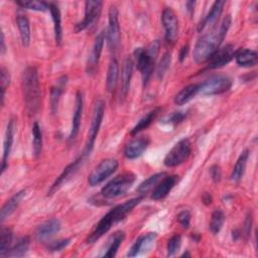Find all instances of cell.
Returning <instances> with one entry per match:
<instances>
[{
	"mask_svg": "<svg viewBox=\"0 0 258 258\" xmlns=\"http://www.w3.org/2000/svg\"><path fill=\"white\" fill-rule=\"evenodd\" d=\"M231 15H227L222 20L219 27L204 34L194 47L192 57L197 63H204L221 47V44L231 26Z\"/></svg>",
	"mask_w": 258,
	"mask_h": 258,
	"instance_id": "6da1fadb",
	"label": "cell"
},
{
	"mask_svg": "<svg viewBox=\"0 0 258 258\" xmlns=\"http://www.w3.org/2000/svg\"><path fill=\"white\" fill-rule=\"evenodd\" d=\"M142 196L130 199L123 204H120L116 207H114L112 210H110L96 225L92 233L88 236L87 238V243L88 244H93L96 241H98L104 234H106L111 227L122 221L142 200Z\"/></svg>",
	"mask_w": 258,
	"mask_h": 258,
	"instance_id": "7a4b0ae2",
	"label": "cell"
},
{
	"mask_svg": "<svg viewBox=\"0 0 258 258\" xmlns=\"http://www.w3.org/2000/svg\"><path fill=\"white\" fill-rule=\"evenodd\" d=\"M22 94L27 114L34 116L40 108V84L35 67L26 68L22 74Z\"/></svg>",
	"mask_w": 258,
	"mask_h": 258,
	"instance_id": "3957f363",
	"label": "cell"
},
{
	"mask_svg": "<svg viewBox=\"0 0 258 258\" xmlns=\"http://www.w3.org/2000/svg\"><path fill=\"white\" fill-rule=\"evenodd\" d=\"M160 48L159 40H153L146 48L137 47L134 51V57L138 71L141 74L142 83L145 87L153 73L155 60Z\"/></svg>",
	"mask_w": 258,
	"mask_h": 258,
	"instance_id": "277c9868",
	"label": "cell"
},
{
	"mask_svg": "<svg viewBox=\"0 0 258 258\" xmlns=\"http://www.w3.org/2000/svg\"><path fill=\"white\" fill-rule=\"evenodd\" d=\"M104 112H105V103L103 100L98 99L94 104L91 124H90V128H89L88 135H87V140H86L85 147L81 154L85 159L91 154V152L94 148L96 137L99 133V130H100V127L102 124V120L104 117Z\"/></svg>",
	"mask_w": 258,
	"mask_h": 258,
	"instance_id": "5b68a950",
	"label": "cell"
},
{
	"mask_svg": "<svg viewBox=\"0 0 258 258\" xmlns=\"http://www.w3.org/2000/svg\"><path fill=\"white\" fill-rule=\"evenodd\" d=\"M135 174L128 171L123 172L116 177H114L111 181H109L106 185H104L101 189V195L106 199H114L120 197L132 186L135 181Z\"/></svg>",
	"mask_w": 258,
	"mask_h": 258,
	"instance_id": "8992f818",
	"label": "cell"
},
{
	"mask_svg": "<svg viewBox=\"0 0 258 258\" xmlns=\"http://www.w3.org/2000/svg\"><path fill=\"white\" fill-rule=\"evenodd\" d=\"M190 153V141L187 138H183L174 144V146L167 152L163 159V163L166 167H175L187 160Z\"/></svg>",
	"mask_w": 258,
	"mask_h": 258,
	"instance_id": "52a82bcc",
	"label": "cell"
},
{
	"mask_svg": "<svg viewBox=\"0 0 258 258\" xmlns=\"http://www.w3.org/2000/svg\"><path fill=\"white\" fill-rule=\"evenodd\" d=\"M232 87V80L227 76H213L199 84V94L204 96L219 95L229 91Z\"/></svg>",
	"mask_w": 258,
	"mask_h": 258,
	"instance_id": "ba28073f",
	"label": "cell"
},
{
	"mask_svg": "<svg viewBox=\"0 0 258 258\" xmlns=\"http://www.w3.org/2000/svg\"><path fill=\"white\" fill-rule=\"evenodd\" d=\"M118 168V161L115 158L103 159L91 172L88 177V182L91 186H95L103 182L106 178L112 175Z\"/></svg>",
	"mask_w": 258,
	"mask_h": 258,
	"instance_id": "9c48e42d",
	"label": "cell"
},
{
	"mask_svg": "<svg viewBox=\"0 0 258 258\" xmlns=\"http://www.w3.org/2000/svg\"><path fill=\"white\" fill-rule=\"evenodd\" d=\"M161 21L164 28V37L168 43H173L178 36V19L170 7H165L161 14Z\"/></svg>",
	"mask_w": 258,
	"mask_h": 258,
	"instance_id": "30bf717a",
	"label": "cell"
},
{
	"mask_svg": "<svg viewBox=\"0 0 258 258\" xmlns=\"http://www.w3.org/2000/svg\"><path fill=\"white\" fill-rule=\"evenodd\" d=\"M103 3L101 1H86L85 2V14L84 18L75 25L76 33H79L87 29L93 24L100 16Z\"/></svg>",
	"mask_w": 258,
	"mask_h": 258,
	"instance_id": "8fae6325",
	"label": "cell"
},
{
	"mask_svg": "<svg viewBox=\"0 0 258 258\" xmlns=\"http://www.w3.org/2000/svg\"><path fill=\"white\" fill-rule=\"evenodd\" d=\"M106 38L109 47L111 49H116L120 42V25L118 19V10L116 6H110L109 8Z\"/></svg>",
	"mask_w": 258,
	"mask_h": 258,
	"instance_id": "7c38bea8",
	"label": "cell"
},
{
	"mask_svg": "<svg viewBox=\"0 0 258 258\" xmlns=\"http://www.w3.org/2000/svg\"><path fill=\"white\" fill-rule=\"evenodd\" d=\"M236 50L234 45L226 44L223 47H220L208 60V69L214 70L219 69L227 63H229L235 56Z\"/></svg>",
	"mask_w": 258,
	"mask_h": 258,
	"instance_id": "4fadbf2b",
	"label": "cell"
},
{
	"mask_svg": "<svg viewBox=\"0 0 258 258\" xmlns=\"http://www.w3.org/2000/svg\"><path fill=\"white\" fill-rule=\"evenodd\" d=\"M106 38V32L103 30L101 31L95 38L92 50L89 54L88 61H87V67H86V72L88 75H93L95 74L100 57H101V52L103 50L104 42Z\"/></svg>",
	"mask_w": 258,
	"mask_h": 258,
	"instance_id": "5bb4252c",
	"label": "cell"
},
{
	"mask_svg": "<svg viewBox=\"0 0 258 258\" xmlns=\"http://www.w3.org/2000/svg\"><path fill=\"white\" fill-rule=\"evenodd\" d=\"M84 160H85V158L82 155H80L75 161H73L72 163L67 165L64 167V169L62 170V172L58 175V177L54 180V182L50 186L47 195L48 196L53 195L56 190H58L62 186V184H64L69 179H71V177H73L74 174L79 170V168L81 167Z\"/></svg>",
	"mask_w": 258,
	"mask_h": 258,
	"instance_id": "9a60e30c",
	"label": "cell"
},
{
	"mask_svg": "<svg viewBox=\"0 0 258 258\" xmlns=\"http://www.w3.org/2000/svg\"><path fill=\"white\" fill-rule=\"evenodd\" d=\"M15 129H16L15 120L10 119L8 124H7V127H6V131H5V135H4V141H3V155H2V162H1V173L2 174L4 173L6 168L8 167V159H9L12 144H13V141H14Z\"/></svg>",
	"mask_w": 258,
	"mask_h": 258,
	"instance_id": "2e32d148",
	"label": "cell"
},
{
	"mask_svg": "<svg viewBox=\"0 0 258 258\" xmlns=\"http://www.w3.org/2000/svg\"><path fill=\"white\" fill-rule=\"evenodd\" d=\"M156 237L157 235L155 232H150L139 236L127 252V257H135L141 253L149 251V249H151L153 246Z\"/></svg>",
	"mask_w": 258,
	"mask_h": 258,
	"instance_id": "e0dca14e",
	"label": "cell"
},
{
	"mask_svg": "<svg viewBox=\"0 0 258 258\" xmlns=\"http://www.w3.org/2000/svg\"><path fill=\"white\" fill-rule=\"evenodd\" d=\"M60 227L61 226H60L59 220L55 218L47 220L37 227L35 232V238L38 242L44 243L47 240H49L53 235L58 233L60 230Z\"/></svg>",
	"mask_w": 258,
	"mask_h": 258,
	"instance_id": "ac0fdd59",
	"label": "cell"
},
{
	"mask_svg": "<svg viewBox=\"0 0 258 258\" xmlns=\"http://www.w3.org/2000/svg\"><path fill=\"white\" fill-rule=\"evenodd\" d=\"M150 140L148 137H138L129 141L124 147V156L127 159H135L143 154L147 149Z\"/></svg>",
	"mask_w": 258,
	"mask_h": 258,
	"instance_id": "d6986e66",
	"label": "cell"
},
{
	"mask_svg": "<svg viewBox=\"0 0 258 258\" xmlns=\"http://www.w3.org/2000/svg\"><path fill=\"white\" fill-rule=\"evenodd\" d=\"M83 110H84V98H83V93L81 91H78L76 94V100H75V109H74V115L72 119V127H71V132L69 135V140L73 141L76 139L80 126H81V120H82V115H83Z\"/></svg>",
	"mask_w": 258,
	"mask_h": 258,
	"instance_id": "ffe728a7",
	"label": "cell"
},
{
	"mask_svg": "<svg viewBox=\"0 0 258 258\" xmlns=\"http://www.w3.org/2000/svg\"><path fill=\"white\" fill-rule=\"evenodd\" d=\"M178 181V176L173 175H165L159 182L153 187L151 191V199L154 201H158L161 199H164L170 190L173 188V186Z\"/></svg>",
	"mask_w": 258,
	"mask_h": 258,
	"instance_id": "44dd1931",
	"label": "cell"
},
{
	"mask_svg": "<svg viewBox=\"0 0 258 258\" xmlns=\"http://www.w3.org/2000/svg\"><path fill=\"white\" fill-rule=\"evenodd\" d=\"M226 4L225 1H216L214 2V4L211 7V10L209 11V13L206 15V17L199 23L198 25V31L202 32L204 29H206L207 27L213 26L219 19L224 5Z\"/></svg>",
	"mask_w": 258,
	"mask_h": 258,
	"instance_id": "7402d4cb",
	"label": "cell"
},
{
	"mask_svg": "<svg viewBox=\"0 0 258 258\" xmlns=\"http://www.w3.org/2000/svg\"><path fill=\"white\" fill-rule=\"evenodd\" d=\"M26 195V189H21L17 192H15L9 200L6 201V203L1 208L0 212V221L3 223L10 215L14 213V211L17 209V207L20 205L21 201Z\"/></svg>",
	"mask_w": 258,
	"mask_h": 258,
	"instance_id": "603a6c76",
	"label": "cell"
},
{
	"mask_svg": "<svg viewBox=\"0 0 258 258\" xmlns=\"http://www.w3.org/2000/svg\"><path fill=\"white\" fill-rule=\"evenodd\" d=\"M133 67L134 62L131 58H126L122 69V76H121V89H120V100L123 101L129 92L130 82L133 74Z\"/></svg>",
	"mask_w": 258,
	"mask_h": 258,
	"instance_id": "cb8c5ba5",
	"label": "cell"
},
{
	"mask_svg": "<svg viewBox=\"0 0 258 258\" xmlns=\"http://www.w3.org/2000/svg\"><path fill=\"white\" fill-rule=\"evenodd\" d=\"M68 83V77L67 76H61L56 84L54 86H52L51 90H50V111L52 114H55L57 112V107H58V103L60 100V96L67 86Z\"/></svg>",
	"mask_w": 258,
	"mask_h": 258,
	"instance_id": "d4e9b609",
	"label": "cell"
},
{
	"mask_svg": "<svg viewBox=\"0 0 258 258\" xmlns=\"http://www.w3.org/2000/svg\"><path fill=\"white\" fill-rule=\"evenodd\" d=\"M49 12L53 22V31H54V39L57 45L61 43L62 40V26H61V16L58 5L55 3H48Z\"/></svg>",
	"mask_w": 258,
	"mask_h": 258,
	"instance_id": "484cf974",
	"label": "cell"
},
{
	"mask_svg": "<svg viewBox=\"0 0 258 258\" xmlns=\"http://www.w3.org/2000/svg\"><path fill=\"white\" fill-rule=\"evenodd\" d=\"M235 59L237 64L244 68H250L254 67L258 62V54L253 49H241L239 51H236Z\"/></svg>",
	"mask_w": 258,
	"mask_h": 258,
	"instance_id": "4316f807",
	"label": "cell"
},
{
	"mask_svg": "<svg viewBox=\"0 0 258 258\" xmlns=\"http://www.w3.org/2000/svg\"><path fill=\"white\" fill-rule=\"evenodd\" d=\"M118 78H119V63L115 57H112L109 62L107 77H106V88L108 92L112 93L115 91L118 84Z\"/></svg>",
	"mask_w": 258,
	"mask_h": 258,
	"instance_id": "83f0119b",
	"label": "cell"
},
{
	"mask_svg": "<svg viewBox=\"0 0 258 258\" xmlns=\"http://www.w3.org/2000/svg\"><path fill=\"white\" fill-rule=\"evenodd\" d=\"M199 94V84H190L180 90L174 97V103L178 106L191 101Z\"/></svg>",
	"mask_w": 258,
	"mask_h": 258,
	"instance_id": "f1b7e54d",
	"label": "cell"
},
{
	"mask_svg": "<svg viewBox=\"0 0 258 258\" xmlns=\"http://www.w3.org/2000/svg\"><path fill=\"white\" fill-rule=\"evenodd\" d=\"M16 24L19 30L21 43L24 47H27L30 43V25L29 20L24 14H17L16 16Z\"/></svg>",
	"mask_w": 258,
	"mask_h": 258,
	"instance_id": "f546056e",
	"label": "cell"
},
{
	"mask_svg": "<svg viewBox=\"0 0 258 258\" xmlns=\"http://www.w3.org/2000/svg\"><path fill=\"white\" fill-rule=\"evenodd\" d=\"M248 157H249V150L248 149H245L244 151H242V153L238 157V159H237V161H236V163L233 167L232 173H231V179L234 182H239L242 179V177L244 175V172H245Z\"/></svg>",
	"mask_w": 258,
	"mask_h": 258,
	"instance_id": "4dcf8cb0",
	"label": "cell"
},
{
	"mask_svg": "<svg viewBox=\"0 0 258 258\" xmlns=\"http://www.w3.org/2000/svg\"><path fill=\"white\" fill-rule=\"evenodd\" d=\"M125 238V233L123 231H117L115 232L109 239V243L107 246L106 251L104 252L103 256L104 257H114L121 246L123 240Z\"/></svg>",
	"mask_w": 258,
	"mask_h": 258,
	"instance_id": "1f68e13d",
	"label": "cell"
},
{
	"mask_svg": "<svg viewBox=\"0 0 258 258\" xmlns=\"http://www.w3.org/2000/svg\"><path fill=\"white\" fill-rule=\"evenodd\" d=\"M160 108H155L151 111H149L146 115H144L137 123L136 125L131 129L130 134L131 135H136L137 133H139L140 131H142L143 129H146L151 123L152 121L155 119V117L157 116V114L159 113Z\"/></svg>",
	"mask_w": 258,
	"mask_h": 258,
	"instance_id": "d6a6232c",
	"label": "cell"
},
{
	"mask_svg": "<svg viewBox=\"0 0 258 258\" xmlns=\"http://www.w3.org/2000/svg\"><path fill=\"white\" fill-rule=\"evenodd\" d=\"M30 245V240L28 237L21 238L13 247H11L4 257H22L24 256Z\"/></svg>",
	"mask_w": 258,
	"mask_h": 258,
	"instance_id": "836d02e7",
	"label": "cell"
},
{
	"mask_svg": "<svg viewBox=\"0 0 258 258\" xmlns=\"http://www.w3.org/2000/svg\"><path fill=\"white\" fill-rule=\"evenodd\" d=\"M165 175H166V172H158V173H155V174L149 176L147 179L143 180L138 185L136 191L140 196L143 197L147 191H149L151 188H153L159 182V180H161Z\"/></svg>",
	"mask_w": 258,
	"mask_h": 258,
	"instance_id": "e575fe53",
	"label": "cell"
},
{
	"mask_svg": "<svg viewBox=\"0 0 258 258\" xmlns=\"http://www.w3.org/2000/svg\"><path fill=\"white\" fill-rule=\"evenodd\" d=\"M32 147L35 157H38L42 150V131L37 122L32 126Z\"/></svg>",
	"mask_w": 258,
	"mask_h": 258,
	"instance_id": "d590c367",
	"label": "cell"
},
{
	"mask_svg": "<svg viewBox=\"0 0 258 258\" xmlns=\"http://www.w3.org/2000/svg\"><path fill=\"white\" fill-rule=\"evenodd\" d=\"M12 231L9 228L2 227L0 231V256L4 257L7 251L10 249L12 242Z\"/></svg>",
	"mask_w": 258,
	"mask_h": 258,
	"instance_id": "8d00e7d4",
	"label": "cell"
},
{
	"mask_svg": "<svg viewBox=\"0 0 258 258\" xmlns=\"http://www.w3.org/2000/svg\"><path fill=\"white\" fill-rule=\"evenodd\" d=\"M225 222V215L222 210L216 209L211 217V221L209 224V229L213 234H218L223 227Z\"/></svg>",
	"mask_w": 258,
	"mask_h": 258,
	"instance_id": "74e56055",
	"label": "cell"
},
{
	"mask_svg": "<svg viewBox=\"0 0 258 258\" xmlns=\"http://www.w3.org/2000/svg\"><path fill=\"white\" fill-rule=\"evenodd\" d=\"M19 7L33 10V11H40L44 12L49 9L48 3L44 1H34V0H18L15 2Z\"/></svg>",
	"mask_w": 258,
	"mask_h": 258,
	"instance_id": "f35d334b",
	"label": "cell"
},
{
	"mask_svg": "<svg viewBox=\"0 0 258 258\" xmlns=\"http://www.w3.org/2000/svg\"><path fill=\"white\" fill-rule=\"evenodd\" d=\"M180 245H181V236L178 234L173 235L167 242V246H166L167 256H173L180 248Z\"/></svg>",
	"mask_w": 258,
	"mask_h": 258,
	"instance_id": "ab89813d",
	"label": "cell"
},
{
	"mask_svg": "<svg viewBox=\"0 0 258 258\" xmlns=\"http://www.w3.org/2000/svg\"><path fill=\"white\" fill-rule=\"evenodd\" d=\"M71 243V239H60L52 242H46V250L49 252H58L67 248Z\"/></svg>",
	"mask_w": 258,
	"mask_h": 258,
	"instance_id": "60d3db41",
	"label": "cell"
},
{
	"mask_svg": "<svg viewBox=\"0 0 258 258\" xmlns=\"http://www.w3.org/2000/svg\"><path fill=\"white\" fill-rule=\"evenodd\" d=\"M0 83H1V105L3 106L4 105V98H5V92H6V89L8 88L9 84H10V74L9 72L4 68L2 67L1 68V78H0Z\"/></svg>",
	"mask_w": 258,
	"mask_h": 258,
	"instance_id": "b9f144b4",
	"label": "cell"
},
{
	"mask_svg": "<svg viewBox=\"0 0 258 258\" xmlns=\"http://www.w3.org/2000/svg\"><path fill=\"white\" fill-rule=\"evenodd\" d=\"M169 64H170V53L168 51H166L162 55L159 63L157 64V68H156V76L159 79H161L163 77V75L165 74V72L169 68Z\"/></svg>",
	"mask_w": 258,
	"mask_h": 258,
	"instance_id": "7bdbcfd3",
	"label": "cell"
},
{
	"mask_svg": "<svg viewBox=\"0 0 258 258\" xmlns=\"http://www.w3.org/2000/svg\"><path fill=\"white\" fill-rule=\"evenodd\" d=\"M185 118H186V113L185 112H174L170 116L166 117L163 121L167 124L177 125V124L181 123Z\"/></svg>",
	"mask_w": 258,
	"mask_h": 258,
	"instance_id": "ee69618b",
	"label": "cell"
},
{
	"mask_svg": "<svg viewBox=\"0 0 258 258\" xmlns=\"http://www.w3.org/2000/svg\"><path fill=\"white\" fill-rule=\"evenodd\" d=\"M190 218H191L190 213H189L188 211H186V210H185V211H181V212L177 215V217H176L178 223H179L184 229H188V228H189V225H190Z\"/></svg>",
	"mask_w": 258,
	"mask_h": 258,
	"instance_id": "f6af8a7d",
	"label": "cell"
},
{
	"mask_svg": "<svg viewBox=\"0 0 258 258\" xmlns=\"http://www.w3.org/2000/svg\"><path fill=\"white\" fill-rule=\"evenodd\" d=\"M251 228H252V214L248 213L244 222V227H243V232H244L246 241L249 239L251 235Z\"/></svg>",
	"mask_w": 258,
	"mask_h": 258,
	"instance_id": "bcb514c9",
	"label": "cell"
},
{
	"mask_svg": "<svg viewBox=\"0 0 258 258\" xmlns=\"http://www.w3.org/2000/svg\"><path fill=\"white\" fill-rule=\"evenodd\" d=\"M210 175H211L214 182L220 181V179L222 177V171H221L220 166L217 165V164L212 165L211 168H210Z\"/></svg>",
	"mask_w": 258,
	"mask_h": 258,
	"instance_id": "7dc6e473",
	"label": "cell"
},
{
	"mask_svg": "<svg viewBox=\"0 0 258 258\" xmlns=\"http://www.w3.org/2000/svg\"><path fill=\"white\" fill-rule=\"evenodd\" d=\"M187 52H188V45L185 44L179 50V60L180 61H183L185 59V57L187 55Z\"/></svg>",
	"mask_w": 258,
	"mask_h": 258,
	"instance_id": "c3c4849f",
	"label": "cell"
},
{
	"mask_svg": "<svg viewBox=\"0 0 258 258\" xmlns=\"http://www.w3.org/2000/svg\"><path fill=\"white\" fill-rule=\"evenodd\" d=\"M195 5H196V2L195 1H187L185 3V6H186V11L188 12L189 15H192L194 11H195Z\"/></svg>",
	"mask_w": 258,
	"mask_h": 258,
	"instance_id": "681fc988",
	"label": "cell"
},
{
	"mask_svg": "<svg viewBox=\"0 0 258 258\" xmlns=\"http://www.w3.org/2000/svg\"><path fill=\"white\" fill-rule=\"evenodd\" d=\"M1 46H0V52L1 54H4L6 51V45H5V38H4V33L1 32Z\"/></svg>",
	"mask_w": 258,
	"mask_h": 258,
	"instance_id": "f907efd6",
	"label": "cell"
},
{
	"mask_svg": "<svg viewBox=\"0 0 258 258\" xmlns=\"http://www.w3.org/2000/svg\"><path fill=\"white\" fill-rule=\"evenodd\" d=\"M202 200H203V202H204L206 205H210V204L212 203V197H211V195L208 194V192H206V194L203 196Z\"/></svg>",
	"mask_w": 258,
	"mask_h": 258,
	"instance_id": "816d5d0a",
	"label": "cell"
},
{
	"mask_svg": "<svg viewBox=\"0 0 258 258\" xmlns=\"http://www.w3.org/2000/svg\"><path fill=\"white\" fill-rule=\"evenodd\" d=\"M182 256H190V255H189V253H187V252H186V253H183V254H182Z\"/></svg>",
	"mask_w": 258,
	"mask_h": 258,
	"instance_id": "f5cc1de1",
	"label": "cell"
}]
</instances>
